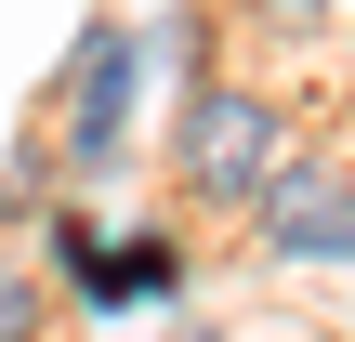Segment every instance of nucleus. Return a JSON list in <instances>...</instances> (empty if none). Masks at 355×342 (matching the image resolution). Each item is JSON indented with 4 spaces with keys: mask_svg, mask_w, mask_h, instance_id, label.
<instances>
[{
    "mask_svg": "<svg viewBox=\"0 0 355 342\" xmlns=\"http://www.w3.org/2000/svg\"><path fill=\"white\" fill-rule=\"evenodd\" d=\"M277 158H290V105H277V92H250V79H198V92H184V119H171V185H184V198L250 211V198L277 185Z\"/></svg>",
    "mask_w": 355,
    "mask_h": 342,
    "instance_id": "nucleus-1",
    "label": "nucleus"
},
{
    "mask_svg": "<svg viewBox=\"0 0 355 342\" xmlns=\"http://www.w3.org/2000/svg\"><path fill=\"white\" fill-rule=\"evenodd\" d=\"M132 79H145V40H132V26H92V40L66 53V92H53V158H66V171H105V158H119Z\"/></svg>",
    "mask_w": 355,
    "mask_h": 342,
    "instance_id": "nucleus-2",
    "label": "nucleus"
},
{
    "mask_svg": "<svg viewBox=\"0 0 355 342\" xmlns=\"http://www.w3.org/2000/svg\"><path fill=\"white\" fill-rule=\"evenodd\" d=\"M250 224H263L277 264H355V185L329 158H277V185L250 198Z\"/></svg>",
    "mask_w": 355,
    "mask_h": 342,
    "instance_id": "nucleus-3",
    "label": "nucleus"
},
{
    "mask_svg": "<svg viewBox=\"0 0 355 342\" xmlns=\"http://www.w3.org/2000/svg\"><path fill=\"white\" fill-rule=\"evenodd\" d=\"M79 290L92 303H158V290H184V264H171V237H132V250H92Z\"/></svg>",
    "mask_w": 355,
    "mask_h": 342,
    "instance_id": "nucleus-4",
    "label": "nucleus"
},
{
    "mask_svg": "<svg viewBox=\"0 0 355 342\" xmlns=\"http://www.w3.org/2000/svg\"><path fill=\"white\" fill-rule=\"evenodd\" d=\"M53 330V303H40V277H0V342H40Z\"/></svg>",
    "mask_w": 355,
    "mask_h": 342,
    "instance_id": "nucleus-5",
    "label": "nucleus"
},
{
    "mask_svg": "<svg viewBox=\"0 0 355 342\" xmlns=\"http://www.w3.org/2000/svg\"><path fill=\"white\" fill-rule=\"evenodd\" d=\"M171 342H237V330H211V316H184V330H171Z\"/></svg>",
    "mask_w": 355,
    "mask_h": 342,
    "instance_id": "nucleus-6",
    "label": "nucleus"
},
{
    "mask_svg": "<svg viewBox=\"0 0 355 342\" xmlns=\"http://www.w3.org/2000/svg\"><path fill=\"white\" fill-rule=\"evenodd\" d=\"M250 13H303V0H250Z\"/></svg>",
    "mask_w": 355,
    "mask_h": 342,
    "instance_id": "nucleus-7",
    "label": "nucleus"
}]
</instances>
